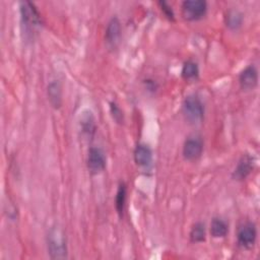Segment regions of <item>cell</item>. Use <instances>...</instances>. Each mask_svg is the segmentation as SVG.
<instances>
[{"instance_id":"1","label":"cell","mask_w":260,"mask_h":260,"mask_svg":"<svg viewBox=\"0 0 260 260\" xmlns=\"http://www.w3.org/2000/svg\"><path fill=\"white\" fill-rule=\"evenodd\" d=\"M48 252L52 259H64L67 257L66 237L60 228H52L47 237Z\"/></svg>"},{"instance_id":"4","label":"cell","mask_w":260,"mask_h":260,"mask_svg":"<svg viewBox=\"0 0 260 260\" xmlns=\"http://www.w3.org/2000/svg\"><path fill=\"white\" fill-rule=\"evenodd\" d=\"M257 230L254 223L245 222L239 226L237 233V240L240 247L249 249L251 248L256 241Z\"/></svg>"},{"instance_id":"2","label":"cell","mask_w":260,"mask_h":260,"mask_svg":"<svg viewBox=\"0 0 260 260\" xmlns=\"http://www.w3.org/2000/svg\"><path fill=\"white\" fill-rule=\"evenodd\" d=\"M182 109L185 119L191 124H198L204 118V106L195 94H190L185 98Z\"/></svg>"},{"instance_id":"13","label":"cell","mask_w":260,"mask_h":260,"mask_svg":"<svg viewBox=\"0 0 260 260\" xmlns=\"http://www.w3.org/2000/svg\"><path fill=\"white\" fill-rule=\"evenodd\" d=\"M229 232V225L225 220L215 217L210 223V234L213 238H223Z\"/></svg>"},{"instance_id":"16","label":"cell","mask_w":260,"mask_h":260,"mask_svg":"<svg viewBox=\"0 0 260 260\" xmlns=\"http://www.w3.org/2000/svg\"><path fill=\"white\" fill-rule=\"evenodd\" d=\"M126 196H127V189L124 183H121L118 187L117 193H116V209L120 216H122L125 203H126Z\"/></svg>"},{"instance_id":"11","label":"cell","mask_w":260,"mask_h":260,"mask_svg":"<svg viewBox=\"0 0 260 260\" xmlns=\"http://www.w3.org/2000/svg\"><path fill=\"white\" fill-rule=\"evenodd\" d=\"M134 160L140 167H147L152 161V151L146 144H138L134 150Z\"/></svg>"},{"instance_id":"19","label":"cell","mask_w":260,"mask_h":260,"mask_svg":"<svg viewBox=\"0 0 260 260\" xmlns=\"http://www.w3.org/2000/svg\"><path fill=\"white\" fill-rule=\"evenodd\" d=\"M110 109H111V113H112L114 120L117 121L118 123H121L123 121V113H122L121 109L115 103L110 104Z\"/></svg>"},{"instance_id":"8","label":"cell","mask_w":260,"mask_h":260,"mask_svg":"<svg viewBox=\"0 0 260 260\" xmlns=\"http://www.w3.org/2000/svg\"><path fill=\"white\" fill-rule=\"evenodd\" d=\"M239 82L243 89H253L258 82V71L255 66L249 65L240 73Z\"/></svg>"},{"instance_id":"7","label":"cell","mask_w":260,"mask_h":260,"mask_svg":"<svg viewBox=\"0 0 260 260\" xmlns=\"http://www.w3.org/2000/svg\"><path fill=\"white\" fill-rule=\"evenodd\" d=\"M87 168L91 174H99L106 168V156L99 147H90L87 154Z\"/></svg>"},{"instance_id":"3","label":"cell","mask_w":260,"mask_h":260,"mask_svg":"<svg viewBox=\"0 0 260 260\" xmlns=\"http://www.w3.org/2000/svg\"><path fill=\"white\" fill-rule=\"evenodd\" d=\"M207 10V4L203 0H186L182 3V14L187 20L202 18Z\"/></svg>"},{"instance_id":"15","label":"cell","mask_w":260,"mask_h":260,"mask_svg":"<svg viewBox=\"0 0 260 260\" xmlns=\"http://www.w3.org/2000/svg\"><path fill=\"white\" fill-rule=\"evenodd\" d=\"M199 74V69L197 63L194 61H187L184 63L183 68H182V76L186 80H194L198 77Z\"/></svg>"},{"instance_id":"17","label":"cell","mask_w":260,"mask_h":260,"mask_svg":"<svg viewBox=\"0 0 260 260\" xmlns=\"http://www.w3.org/2000/svg\"><path fill=\"white\" fill-rule=\"evenodd\" d=\"M190 240L193 243H201L205 240V225L202 222L195 223L190 231Z\"/></svg>"},{"instance_id":"9","label":"cell","mask_w":260,"mask_h":260,"mask_svg":"<svg viewBox=\"0 0 260 260\" xmlns=\"http://www.w3.org/2000/svg\"><path fill=\"white\" fill-rule=\"evenodd\" d=\"M254 168V159L251 155L245 154L243 155L233 173V177L235 180H244L246 179Z\"/></svg>"},{"instance_id":"18","label":"cell","mask_w":260,"mask_h":260,"mask_svg":"<svg viewBox=\"0 0 260 260\" xmlns=\"http://www.w3.org/2000/svg\"><path fill=\"white\" fill-rule=\"evenodd\" d=\"M243 20L242 14L238 10H231L226 14V25L232 29H237L241 26Z\"/></svg>"},{"instance_id":"6","label":"cell","mask_w":260,"mask_h":260,"mask_svg":"<svg viewBox=\"0 0 260 260\" xmlns=\"http://www.w3.org/2000/svg\"><path fill=\"white\" fill-rule=\"evenodd\" d=\"M203 150V142L202 139L197 136H189L184 143L183 146V156L187 160H196L202 154Z\"/></svg>"},{"instance_id":"10","label":"cell","mask_w":260,"mask_h":260,"mask_svg":"<svg viewBox=\"0 0 260 260\" xmlns=\"http://www.w3.org/2000/svg\"><path fill=\"white\" fill-rule=\"evenodd\" d=\"M121 37V23L117 17H113L107 25L106 28V42L111 47H115L120 40Z\"/></svg>"},{"instance_id":"12","label":"cell","mask_w":260,"mask_h":260,"mask_svg":"<svg viewBox=\"0 0 260 260\" xmlns=\"http://www.w3.org/2000/svg\"><path fill=\"white\" fill-rule=\"evenodd\" d=\"M48 99L53 108L59 109L62 105V89L58 81H52L48 85Z\"/></svg>"},{"instance_id":"5","label":"cell","mask_w":260,"mask_h":260,"mask_svg":"<svg viewBox=\"0 0 260 260\" xmlns=\"http://www.w3.org/2000/svg\"><path fill=\"white\" fill-rule=\"evenodd\" d=\"M20 14L26 28L34 29L41 24V16L32 3L27 1L20 3Z\"/></svg>"},{"instance_id":"20","label":"cell","mask_w":260,"mask_h":260,"mask_svg":"<svg viewBox=\"0 0 260 260\" xmlns=\"http://www.w3.org/2000/svg\"><path fill=\"white\" fill-rule=\"evenodd\" d=\"M159 4L161 5V10L165 12V14L169 18H173L174 17V13H173V10L170 8V6L166 2H160Z\"/></svg>"},{"instance_id":"14","label":"cell","mask_w":260,"mask_h":260,"mask_svg":"<svg viewBox=\"0 0 260 260\" xmlns=\"http://www.w3.org/2000/svg\"><path fill=\"white\" fill-rule=\"evenodd\" d=\"M80 127L84 135L89 137L92 136V134L95 131V124H94L93 116L91 115L90 112L83 113V115L80 118Z\"/></svg>"}]
</instances>
